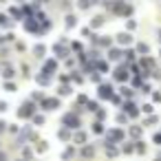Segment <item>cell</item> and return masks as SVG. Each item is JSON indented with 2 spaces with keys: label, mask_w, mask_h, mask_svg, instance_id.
<instances>
[{
  "label": "cell",
  "mask_w": 161,
  "mask_h": 161,
  "mask_svg": "<svg viewBox=\"0 0 161 161\" xmlns=\"http://www.w3.org/2000/svg\"><path fill=\"white\" fill-rule=\"evenodd\" d=\"M124 110H126L130 117H137V115H139V110H137V106H135L132 102H126V104H124Z\"/></svg>",
  "instance_id": "52a82bcc"
},
{
  "label": "cell",
  "mask_w": 161,
  "mask_h": 161,
  "mask_svg": "<svg viewBox=\"0 0 161 161\" xmlns=\"http://www.w3.org/2000/svg\"><path fill=\"white\" fill-rule=\"evenodd\" d=\"M53 51L58 53V58H64V55H69V51H66L62 44H55V47H53Z\"/></svg>",
  "instance_id": "8fae6325"
},
{
  "label": "cell",
  "mask_w": 161,
  "mask_h": 161,
  "mask_svg": "<svg viewBox=\"0 0 161 161\" xmlns=\"http://www.w3.org/2000/svg\"><path fill=\"white\" fill-rule=\"evenodd\" d=\"M97 44H102V47H106V44H110V40H108V38H106V36H104V38H102V40H97Z\"/></svg>",
  "instance_id": "603a6c76"
},
{
  "label": "cell",
  "mask_w": 161,
  "mask_h": 161,
  "mask_svg": "<svg viewBox=\"0 0 161 161\" xmlns=\"http://www.w3.org/2000/svg\"><path fill=\"white\" fill-rule=\"evenodd\" d=\"M73 154H75V150H73V148H69V150H66V152H64V154H62V157H64V159H71V157H73Z\"/></svg>",
  "instance_id": "44dd1931"
},
{
  "label": "cell",
  "mask_w": 161,
  "mask_h": 161,
  "mask_svg": "<svg viewBox=\"0 0 161 161\" xmlns=\"http://www.w3.org/2000/svg\"><path fill=\"white\" fill-rule=\"evenodd\" d=\"M69 93H71L69 86H62V88H60V95H69Z\"/></svg>",
  "instance_id": "484cf974"
},
{
  "label": "cell",
  "mask_w": 161,
  "mask_h": 161,
  "mask_svg": "<svg viewBox=\"0 0 161 161\" xmlns=\"http://www.w3.org/2000/svg\"><path fill=\"white\" fill-rule=\"evenodd\" d=\"M95 66H97V69H99V71H102V73H104V71H106V69H108V66H106V64H104V62H97V64H95Z\"/></svg>",
  "instance_id": "d4e9b609"
},
{
  "label": "cell",
  "mask_w": 161,
  "mask_h": 161,
  "mask_svg": "<svg viewBox=\"0 0 161 161\" xmlns=\"http://www.w3.org/2000/svg\"><path fill=\"white\" fill-rule=\"evenodd\" d=\"M49 82H51V80H49V75H47V73H44V75H38V84H42V86H47Z\"/></svg>",
  "instance_id": "5bb4252c"
},
{
  "label": "cell",
  "mask_w": 161,
  "mask_h": 161,
  "mask_svg": "<svg viewBox=\"0 0 161 161\" xmlns=\"http://www.w3.org/2000/svg\"><path fill=\"white\" fill-rule=\"evenodd\" d=\"M75 141H77V143H84V141H86V135H84V132H77V135H75Z\"/></svg>",
  "instance_id": "ac0fdd59"
},
{
  "label": "cell",
  "mask_w": 161,
  "mask_h": 161,
  "mask_svg": "<svg viewBox=\"0 0 161 161\" xmlns=\"http://www.w3.org/2000/svg\"><path fill=\"white\" fill-rule=\"evenodd\" d=\"M55 66H58V62H55V60H49V62L44 64V71H42V73H47V75H51V73L55 71Z\"/></svg>",
  "instance_id": "9c48e42d"
},
{
  "label": "cell",
  "mask_w": 161,
  "mask_h": 161,
  "mask_svg": "<svg viewBox=\"0 0 161 161\" xmlns=\"http://www.w3.org/2000/svg\"><path fill=\"white\" fill-rule=\"evenodd\" d=\"M99 97L102 99H110L113 97V86L110 84H102L99 86Z\"/></svg>",
  "instance_id": "277c9868"
},
{
  "label": "cell",
  "mask_w": 161,
  "mask_h": 161,
  "mask_svg": "<svg viewBox=\"0 0 161 161\" xmlns=\"http://www.w3.org/2000/svg\"><path fill=\"white\" fill-rule=\"evenodd\" d=\"M108 58H110V60H119V58H121V51H119V49H110V51H108Z\"/></svg>",
  "instance_id": "7c38bea8"
},
{
  "label": "cell",
  "mask_w": 161,
  "mask_h": 161,
  "mask_svg": "<svg viewBox=\"0 0 161 161\" xmlns=\"http://www.w3.org/2000/svg\"><path fill=\"white\" fill-rule=\"evenodd\" d=\"M82 154H84V157H86V159H91V157H93V154H95V148H91V146H86V148H84V150H82Z\"/></svg>",
  "instance_id": "4fadbf2b"
},
{
  "label": "cell",
  "mask_w": 161,
  "mask_h": 161,
  "mask_svg": "<svg viewBox=\"0 0 161 161\" xmlns=\"http://www.w3.org/2000/svg\"><path fill=\"white\" fill-rule=\"evenodd\" d=\"M62 124H64L66 128H77V126H80V119H77L75 113H66V115L62 117Z\"/></svg>",
  "instance_id": "6da1fadb"
},
{
  "label": "cell",
  "mask_w": 161,
  "mask_h": 161,
  "mask_svg": "<svg viewBox=\"0 0 161 161\" xmlns=\"http://www.w3.org/2000/svg\"><path fill=\"white\" fill-rule=\"evenodd\" d=\"M93 132H97V135H102V132H104V126H102L99 121H97V124H93Z\"/></svg>",
  "instance_id": "2e32d148"
},
{
  "label": "cell",
  "mask_w": 161,
  "mask_h": 161,
  "mask_svg": "<svg viewBox=\"0 0 161 161\" xmlns=\"http://www.w3.org/2000/svg\"><path fill=\"white\" fill-rule=\"evenodd\" d=\"M124 55H126V58H128V60H135V51H126V53H124Z\"/></svg>",
  "instance_id": "f1b7e54d"
},
{
  "label": "cell",
  "mask_w": 161,
  "mask_h": 161,
  "mask_svg": "<svg viewBox=\"0 0 161 161\" xmlns=\"http://www.w3.org/2000/svg\"><path fill=\"white\" fill-rule=\"evenodd\" d=\"M25 29H27V31H33V33H40V25H38L33 18H29V20L25 22Z\"/></svg>",
  "instance_id": "5b68a950"
},
{
  "label": "cell",
  "mask_w": 161,
  "mask_h": 161,
  "mask_svg": "<svg viewBox=\"0 0 161 161\" xmlns=\"http://www.w3.org/2000/svg\"><path fill=\"white\" fill-rule=\"evenodd\" d=\"M33 53H36V55H38V58H40V55H42V53H44V47H42V44H38V47H36V49H33Z\"/></svg>",
  "instance_id": "d6986e66"
},
{
  "label": "cell",
  "mask_w": 161,
  "mask_h": 161,
  "mask_svg": "<svg viewBox=\"0 0 161 161\" xmlns=\"http://www.w3.org/2000/svg\"><path fill=\"white\" fill-rule=\"evenodd\" d=\"M117 40H119V44H130L132 42L130 33H121V36H117Z\"/></svg>",
  "instance_id": "30bf717a"
},
{
  "label": "cell",
  "mask_w": 161,
  "mask_h": 161,
  "mask_svg": "<svg viewBox=\"0 0 161 161\" xmlns=\"http://www.w3.org/2000/svg\"><path fill=\"white\" fill-rule=\"evenodd\" d=\"M121 95H124V97H132V91H128V88H121Z\"/></svg>",
  "instance_id": "4316f807"
},
{
  "label": "cell",
  "mask_w": 161,
  "mask_h": 161,
  "mask_svg": "<svg viewBox=\"0 0 161 161\" xmlns=\"http://www.w3.org/2000/svg\"><path fill=\"white\" fill-rule=\"evenodd\" d=\"M159 40H161V31H159Z\"/></svg>",
  "instance_id": "e575fe53"
},
{
  "label": "cell",
  "mask_w": 161,
  "mask_h": 161,
  "mask_svg": "<svg viewBox=\"0 0 161 161\" xmlns=\"http://www.w3.org/2000/svg\"><path fill=\"white\" fill-rule=\"evenodd\" d=\"M33 110H36V106H33L31 102H27V104H22V106H20L18 115H20V117H31V115H33Z\"/></svg>",
  "instance_id": "7a4b0ae2"
},
{
  "label": "cell",
  "mask_w": 161,
  "mask_h": 161,
  "mask_svg": "<svg viewBox=\"0 0 161 161\" xmlns=\"http://www.w3.org/2000/svg\"><path fill=\"white\" fill-rule=\"evenodd\" d=\"M141 110H143V113H152V104H146V106H141Z\"/></svg>",
  "instance_id": "83f0119b"
},
{
  "label": "cell",
  "mask_w": 161,
  "mask_h": 161,
  "mask_svg": "<svg viewBox=\"0 0 161 161\" xmlns=\"http://www.w3.org/2000/svg\"><path fill=\"white\" fill-rule=\"evenodd\" d=\"M104 25V18H95V20H91V27L93 29H97V27H102Z\"/></svg>",
  "instance_id": "9a60e30c"
},
{
  "label": "cell",
  "mask_w": 161,
  "mask_h": 161,
  "mask_svg": "<svg viewBox=\"0 0 161 161\" xmlns=\"http://www.w3.org/2000/svg\"><path fill=\"white\" fill-rule=\"evenodd\" d=\"M137 51H139V53H148V51H150V47H148V44H143V42H141V44H139V47H137Z\"/></svg>",
  "instance_id": "e0dca14e"
},
{
  "label": "cell",
  "mask_w": 161,
  "mask_h": 161,
  "mask_svg": "<svg viewBox=\"0 0 161 161\" xmlns=\"http://www.w3.org/2000/svg\"><path fill=\"white\" fill-rule=\"evenodd\" d=\"M5 128H7V124H5V121H0V132H3Z\"/></svg>",
  "instance_id": "836d02e7"
},
{
  "label": "cell",
  "mask_w": 161,
  "mask_h": 161,
  "mask_svg": "<svg viewBox=\"0 0 161 161\" xmlns=\"http://www.w3.org/2000/svg\"><path fill=\"white\" fill-rule=\"evenodd\" d=\"M33 121H36V124H42V121H44V117H42V115H36V117H33Z\"/></svg>",
  "instance_id": "f546056e"
},
{
  "label": "cell",
  "mask_w": 161,
  "mask_h": 161,
  "mask_svg": "<svg viewBox=\"0 0 161 161\" xmlns=\"http://www.w3.org/2000/svg\"><path fill=\"white\" fill-rule=\"evenodd\" d=\"M126 77H128V73H126V66H119V69L115 71V80H117V82H124Z\"/></svg>",
  "instance_id": "ba28073f"
},
{
  "label": "cell",
  "mask_w": 161,
  "mask_h": 161,
  "mask_svg": "<svg viewBox=\"0 0 161 161\" xmlns=\"http://www.w3.org/2000/svg\"><path fill=\"white\" fill-rule=\"evenodd\" d=\"M124 139V132L121 130H110L108 132V143H115V141H121Z\"/></svg>",
  "instance_id": "8992f818"
},
{
  "label": "cell",
  "mask_w": 161,
  "mask_h": 161,
  "mask_svg": "<svg viewBox=\"0 0 161 161\" xmlns=\"http://www.w3.org/2000/svg\"><path fill=\"white\" fill-rule=\"evenodd\" d=\"M58 137H60V139H69V130H60Z\"/></svg>",
  "instance_id": "cb8c5ba5"
},
{
  "label": "cell",
  "mask_w": 161,
  "mask_h": 161,
  "mask_svg": "<svg viewBox=\"0 0 161 161\" xmlns=\"http://www.w3.org/2000/svg\"><path fill=\"white\" fill-rule=\"evenodd\" d=\"M130 135H132V137H139V135H141V128H139V126L130 128Z\"/></svg>",
  "instance_id": "ffe728a7"
},
{
  "label": "cell",
  "mask_w": 161,
  "mask_h": 161,
  "mask_svg": "<svg viewBox=\"0 0 161 161\" xmlns=\"http://www.w3.org/2000/svg\"><path fill=\"white\" fill-rule=\"evenodd\" d=\"M75 22H77V20H75V18H73V16H69V18H66V27H73V25H75Z\"/></svg>",
  "instance_id": "7402d4cb"
},
{
  "label": "cell",
  "mask_w": 161,
  "mask_h": 161,
  "mask_svg": "<svg viewBox=\"0 0 161 161\" xmlns=\"http://www.w3.org/2000/svg\"><path fill=\"white\" fill-rule=\"evenodd\" d=\"M91 80H93V82H99V80H102V77H99V75H97V73H91Z\"/></svg>",
  "instance_id": "4dcf8cb0"
},
{
  "label": "cell",
  "mask_w": 161,
  "mask_h": 161,
  "mask_svg": "<svg viewBox=\"0 0 161 161\" xmlns=\"http://www.w3.org/2000/svg\"><path fill=\"white\" fill-rule=\"evenodd\" d=\"M154 143H161V132H159V135H154Z\"/></svg>",
  "instance_id": "1f68e13d"
},
{
  "label": "cell",
  "mask_w": 161,
  "mask_h": 161,
  "mask_svg": "<svg viewBox=\"0 0 161 161\" xmlns=\"http://www.w3.org/2000/svg\"><path fill=\"white\" fill-rule=\"evenodd\" d=\"M3 110H7V104H5V102H0V113H3Z\"/></svg>",
  "instance_id": "d6a6232c"
},
{
  "label": "cell",
  "mask_w": 161,
  "mask_h": 161,
  "mask_svg": "<svg viewBox=\"0 0 161 161\" xmlns=\"http://www.w3.org/2000/svg\"><path fill=\"white\" fill-rule=\"evenodd\" d=\"M42 108H44V110H55V108H60V99H55V97L42 99Z\"/></svg>",
  "instance_id": "3957f363"
}]
</instances>
